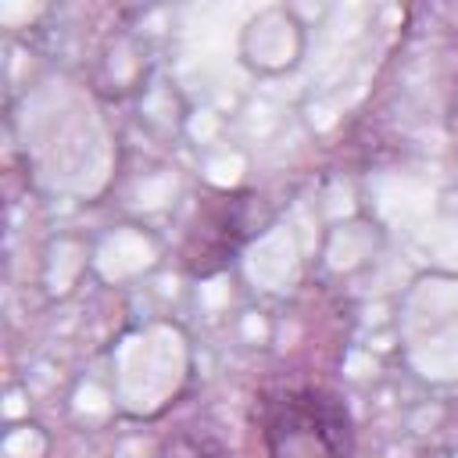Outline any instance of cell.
I'll return each mask as SVG.
<instances>
[{
	"instance_id": "cell-3",
	"label": "cell",
	"mask_w": 458,
	"mask_h": 458,
	"mask_svg": "<svg viewBox=\"0 0 458 458\" xmlns=\"http://www.w3.org/2000/svg\"><path fill=\"white\" fill-rule=\"evenodd\" d=\"M165 458H218V451H208L204 440H200V444H197V440H175Z\"/></svg>"
},
{
	"instance_id": "cell-1",
	"label": "cell",
	"mask_w": 458,
	"mask_h": 458,
	"mask_svg": "<svg viewBox=\"0 0 458 458\" xmlns=\"http://www.w3.org/2000/svg\"><path fill=\"white\" fill-rule=\"evenodd\" d=\"M265 458H351L354 419L326 386H286L261 404Z\"/></svg>"
},
{
	"instance_id": "cell-2",
	"label": "cell",
	"mask_w": 458,
	"mask_h": 458,
	"mask_svg": "<svg viewBox=\"0 0 458 458\" xmlns=\"http://www.w3.org/2000/svg\"><path fill=\"white\" fill-rule=\"evenodd\" d=\"M261 225H265V211L258 193L215 190L200 197L193 208V218L179 243V265L193 279L218 276L240 258V250L254 233H261Z\"/></svg>"
}]
</instances>
